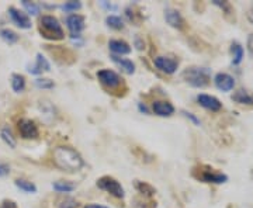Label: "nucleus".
<instances>
[{"instance_id":"obj_36","label":"nucleus","mask_w":253,"mask_h":208,"mask_svg":"<svg viewBox=\"0 0 253 208\" xmlns=\"http://www.w3.org/2000/svg\"><path fill=\"white\" fill-rule=\"evenodd\" d=\"M84 208H107L104 206H100V204H87Z\"/></svg>"},{"instance_id":"obj_22","label":"nucleus","mask_w":253,"mask_h":208,"mask_svg":"<svg viewBox=\"0 0 253 208\" xmlns=\"http://www.w3.org/2000/svg\"><path fill=\"white\" fill-rule=\"evenodd\" d=\"M52 187L58 193H71V191L75 190V184H72L71 181H55L54 184H52Z\"/></svg>"},{"instance_id":"obj_37","label":"nucleus","mask_w":253,"mask_h":208,"mask_svg":"<svg viewBox=\"0 0 253 208\" xmlns=\"http://www.w3.org/2000/svg\"><path fill=\"white\" fill-rule=\"evenodd\" d=\"M139 110H141V111H144V113H148L146 107H145V106H142V104H139Z\"/></svg>"},{"instance_id":"obj_13","label":"nucleus","mask_w":253,"mask_h":208,"mask_svg":"<svg viewBox=\"0 0 253 208\" xmlns=\"http://www.w3.org/2000/svg\"><path fill=\"white\" fill-rule=\"evenodd\" d=\"M165 20L166 23L173 28H177V30H181L184 27V20L181 17V14L174 9H168L165 11Z\"/></svg>"},{"instance_id":"obj_21","label":"nucleus","mask_w":253,"mask_h":208,"mask_svg":"<svg viewBox=\"0 0 253 208\" xmlns=\"http://www.w3.org/2000/svg\"><path fill=\"white\" fill-rule=\"evenodd\" d=\"M14 184L17 186L18 189L21 191H24V193H37V186L34 183H31V181L24 180V179H17V180L14 181Z\"/></svg>"},{"instance_id":"obj_17","label":"nucleus","mask_w":253,"mask_h":208,"mask_svg":"<svg viewBox=\"0 0 253 208\" xmlns=\"http://www.w3.org/2000/svg\"><path fill=\"white\" fill-rule=\"evenodd\" d=\"M111 59H113V62L120 66L123 71L128 75H132V73L135 72V65L132 64L129 59H126V58H121V56H117V55H113L111 56Z\"/></svg>"},{"instance_id":"obj_3","label":"nucleus","mask_w":253,"mask_h":208,"mask_svg":"<svg viewBox=\"0 0 253 208\" xmlns=\"http://www.w3.org/2000/svg\"><path fill=\"white\" fill-rule=\"evenodd\" d=\"M40 23H41V33L44 34V37L52 40L63 38L62 26L59 24L58 18H55L54 16H42Z\"/></svg>"},{"instance_id":"obj_10","label":"nucleus","mask_w":253,"mask_h":208,"mask_svg":"<svg viewBox=\"0 0 253 208\" xmlns=\"http://www.w3.org/2000/svg\"><path fill=\"white\" fill-rule=\"evenodd\" d=\"M9 16L11 18V21L17 26V27L23 28V30H28L31 28V20L28 18L26 13L20 11L16 7H10L9 9Z\"/></svg>"},{"instance_id":"obj_9","label":"nucleus","mask_w":253,"mask_h":208,"mask_svg":"<svg viewBox=\"0 0 253 208\" xmlns=\"http://www.w3.org/2000/svg\"><path fill=\"white\" fill-rule=\"evenodd\" d=\"M207 170H201V174L199 176V179L204 183H214V184H222L228 181V176L224 173L215 172L214 169L206 167Z\"/></svg>"},{"instance_id":"obj_1","label":"nucleus","mask_w":253,"mask_h":208,"mask_svg":"<svg viewBox=\"0 0 253 208\" xmlns=\"http://www.w3.org/2000/svg\"><path fill=\"white\" fill-rule=\"evenodd\" d=\"M55 165L66 172H78L83 167V158L71 146H58L54 151Z\"/></svg>"},{"instance_id":"obj_2","label":"nucleus","mask_w":253,"mask_h":208,"mask_svg":"<svg viewBox=\"0 0 253 208\" xmlns=\"http://www.w3.org/2000/svg\"><path fill=\"white\" fill-rule=\"evenodd\" d=\"M183 78L193 87H206L210 82V71L206 68H190L184 71Z\"/></svg>"},{"instance_id":"obj_18","label":"nucleus","mask_w":253,"mask_h":208,"mask_svg":"<svg viewBox=\"0 0 253 208\" xmlns=\"http://www.w3.org/2000/svg\"><path fill=\"white\" fill-rule=\"evenodd\" d=\"M42 71L49 72V71H51V65H49V62L46 61L45 56H42L41 54H38L37 55V65L34 66V68H30V69H28V72L34 73V75H38V73H41Z\"/></svg>"},{"instance_id":"obj_8","label":"nucleus","mask_w":253,"mask_h":208,"mask_svg":"<svg viewBox=\"0 0 253 208\" xmlns=\"http://www.w3.org/2000/svg\"><path fill=\"white\" fill-rule=\"evenodd\" d=\"M66 27L71 31L72 38L81 36V33L84 28V17L81 14H71L66 17Z\"/></svg>"},{"instance_id":"obj_25","label":"nucleus","mask_w":253,"mask_h":208,"mask_svg":"<svg viewBox=\"0 0 253 208\" xmlns=\"http://www.w3.org/2000/svg\"><path fill=\"white\" fill-rule=\"evenodd\" d=\"M106 23H107V26L110 28H114V30H121L124 27V21L118 16H109L106 18Z\"/></svg>"},{"instance_id":"obj_15","label":"nucleus","mask_w":253,"mask_h":208,"mask_svg":"<svg viewBox=\"0 0 253 208\" xmlns=\"http://www.w3.org/2000/svg\"><path fill=\"white\" fill-rule=\"evenodd\" d=\"M232 100L238 104H245V106H253V94L246 89H238L232 94Z\"/></svg>"},{"instance_id":"obj_16","label":"nucleus","mask_w":253,"mask_h":208,"mask_svg":"<svg viewBox=\"0 0 253 208\" xmlns=\"http://www.w3.org/2000/svg\"><path fill=\"white\" fill-rule=\"evenodd\" d=\"M110 49L114 52V55H128L131 52V46L126 44V41H121V40H111L109 42Z\"/></svg>"},{"instance_id":"obj_20","label":"nucleus","mask_w":253,"mask_h":208,"mask_svg":"<svg viewBox=\"0 0 253 208\" xmlns=\"http://www.w3.org/2000/svg\"><path fill=\"white\" fill-rule=\"evenodd\" d=\"M231 52H232V64L239 65L244 59V48L239 45L238 42H234L231 45Z\"/></svg>"},{"instance_id":"obj_30","label":"nucleus","mask_w":253,"mask_h":208,"mask_svg":"<svg viewBox=\"0 0 253 208\" xmlns=\"http://www.w3.org/2000/svg\"><path fill=\"white\" fill-rule=\"evenodd\" d=\"M58 208H78V201L73 199H65L58 204Z\"/></svg>"},{"instance_id":"obj_34","label":"nucleus","mask_w":253,"mask_h":208,"mask_svg":"<svg viewBox=\"0 0 253 208\" xmlns=\"http://www.w3.org/2000/svg\"><path fill=\"white\" fill-rule=\"evenodd\" d=\"M0 208H17V206H16V203H13V201H9V200H6V201H3V203H1Z\"/></svg>"},{"instance_id":"obj_28","label":"nucleus","mask_w":253,"mask_h":208,"mask_svg":"<svg viewBox=\"0 0 253 208\" xmlns=\"http://www.w3.org/2000/svg\"><path fill=\"white\" fill-rule=\"evenodd\" d=\"M82 7L81 1H66L63 4V10L68 11V13H72V11H76Z\"/></svg>"},{"instance_id":"obj_6","label":"nucleus","mask_w":253,"mask_h":208,"mask_svg":"<svg viewBox=\"0 0 253 208\" xmlns=\"http://www.w3.org/2000/svg\"><path fill=\"white\" fill-rule=\"evenodd\" d=\"M154 64L161 72L168 73V75H173L179 66V62L176 59L168 58V56H156L154 59Z\"/></svg>"},{"instance_id":"obj_4","label":"nucleus","mask_w":253,"mask_h":208,"mask_svg":"<svg viewBox=\"0 0 253 208\" xmlns=\"http://www.w3.org/2000/svg\"><path fill=\"white\" fill-rule=\"evenodd\" d=\"M97 187L101 189V190L107 191V193H110L111 196H114L117 199H124V196H126L123 186L116 179H113L110 176H104V177L99 179L97 180Z\"/></svg>"},{"instance_id":"obj_29","label":"nucleus","mask_w":253,"mask_h":208,"mask_svg":"<svg viewBox=\"0 0 253 208\" xmlns=\"http://www.w3.org/2000/svg\"><path fill=\"white\" fill-rule=\"evenodd\" d=\"M36 84L37 87H40V89H52L54 87V82L49 81V79H44V78L37 79Z\"/></svg>"},{"instance_id":"obj_11","label":"nucleus","mask_w":253,"mask_h":208,"mask_svg":"<svg viewBox=\"0 0 253 208\" xmlns=\"http://www.w3.org/2000/svg\"><path fill=\"white\" fill-rule=\"evenodd\" d=\"M214 83L221 91H231L235 87V79L228 73H217L214 78Z\"/></svg>"},{"instance_id":"obj_27","label":"nucleus","mask_w":253,"mask_h":208,"mask_svg":"<svg viewBox=\"0 0 253 208\" xmlns=\"http://www.w3.org/2000/svg\"><path fill=\"white\" fill-rule=\"evenodd\" d=\"M136 189L141 191L142 194H146V196H154V194H155L154 187H151L149 184H146V183H142V181L136 183Z\"/></svg>"},{"instance_id":"obj_5","label":"nucleus","mask_w":253,"mask_h":208,"mask_svg":"<svg viewBox=\"0 0 253 208\" xmlns=\"http://www.w3.org/2000/svg\"><path fill=\"white\" fill-rule=\"evenodd\" d=\"M18 132L24 139H36L38 134H40L36 123L31 121V120H27V118L18 121Z\"/></svg>"},{"instance_id":"obj_19","label":"nucleus","mask_w":253,"mask_h":208,"mask_svg":"<svg viewBox=\"0 0 253 208\" xmlns=\"http://www.w3.org/2000/svg\"><path fill=\"white\" fill-rule=\"evenodd\" d=\"M11 87L16 93H21V91L26 89V79L23 75H18V73H14L11 76Z\"/></svg>"},{"instance_id":"obj_35","label":"nucleus","mask_w":253,"mask_h":208,"mask_svg":"<svg viewBox=\"0 0 253 208\" xmlns=\"http://www.w3.org/2000/svg\"><path fill=\"white\" fill-rule=\"evenodd\" d=\"M248 18H249V21L253 24V4L251 6V9L248 10Z\"/></svg>"},{"instance_id":"obj_12","label":"nucleus","mask_w":253,"mask_h":208,"mask_svg":"<svg viewBox=\"0 0 253 208\" xmlns=\"http://www.w3.org/2000/svg\"><path fill=\"white\" fill-rule=\"evenodd\" d=\"M197 101L201 107H204L206 110L210 111H218V110L222 109V103L214 97V96H210V94H199L197 96Z\"/></svg>"},{"instance_id":"obj_23","label":"nucleus","mask_w":253,"mask_h":208,"mask_svg":"<svg viewBox=\"0 0 253 208\" xmlns=\"http://www.w3.org/2000/svg\"><path fill=\"white\" fill-rule=\"evenodd\" d=\"M0 37H1V40L3 41H6L7 44H14V42H17L18 41V36L14 33V31H11L9 28H3V30H0Z\"/></svg>"},{"instance_id":"obj_24","label":"nucleus","mask_w":253,"mask_h":208,"mask_svg":"<svg viewBox=\"0 0 253 208\" xmlns=\"http://www.w3.org/2000/svg\"><path fill=\"white\" fill-rule=\"evenodd\" d=\"M0 136H1V139L6 144L9 145L10 148H16V139H14V136H13V134H11V131H10L9 128H3L0 131Z\"/></svg>"},{"instance_id":"obj_33","label":"nucleus","mask_w":253,"mask_h":208,"mask_svg":"<svg viewBox=\"0 0 253 208\" xmlns=\"http://www.w3.org/2000/svg\"><path fill=\"white\" fill-rule=\"evenodd\" d=\"M183 114H184V117H187L190 121H193L196 125H200V120L194 114H191V113H187V111H183Z\"/></svg>"},{"instance_id":"obj_32","label":"nucleus","mask_w":253,"mask_h":208,"mask_svg":"<svg viewBox=\"0 0 253 208\" xmlns=\"http://www.w3.org/2000/svg\"><path fill=\"white\" fill-rule=\"evenodd\" d=\"M10 173V167L6 163H0V177H4Z\"/></svg>"},{"instance_id":"obj_7","label":"nucleus","mask_w":253,"mask_h":208,"mask_svg":"<svg viewBox=\"0 0 253 208\" xmlns=\"http://www.w3.org/2000/svg\"><path fill=\"white\" fill-rule=\"evenodd\" d=\"M97 79L100 81V83H103L104 86H107L110 89L118 87L121 84V78L114 71H110V69L99 71L97 72Z\"/></svg>"},{"instance_id":"obj_31","label":"nucleus","mask_w":253,"mask_h":208,"mask_svg":"<svg viewBox=\"0 0 253 208\" xmlns=\"http://www.w3.org/2000/svg\"><path fill=\"white\" fill-rule=\"evenodd\" d=\"M246 46H248V52L251 55V58H253V34H249V37H248Z\"/></svg>"},{"instance_id":"obj_14","label":"nucleus","mask_w":253,"mask_h":208,"mask_svg":"<svg viewBox=\"0 0 253 208\" xmlns=\"http://www.w3.org/2000/svg\"><path fill=\"white\" fill-rule=\"evenodd\" d=\"M152 109L154 113L159 117H170L173 113H174V107L169 101H162V100H158L152 104Z\"/></svg>"},{"instance_id":"obj_26","label":"nucleus","mask_w":253,"mask_h":208,"mask_svg":"<svg viewBox=\"0 0 253 208\" xmlns=\"http://www.w3.org/2000/svg\"><path fill=\"white\" fill-rule=\"evenodd\" d=\"M21 4H23L24 9L27 10V13L30 16H38L40 14V7H38V4H36V3L28 1V0H23Z\"/></svg>"}]
</instances>
